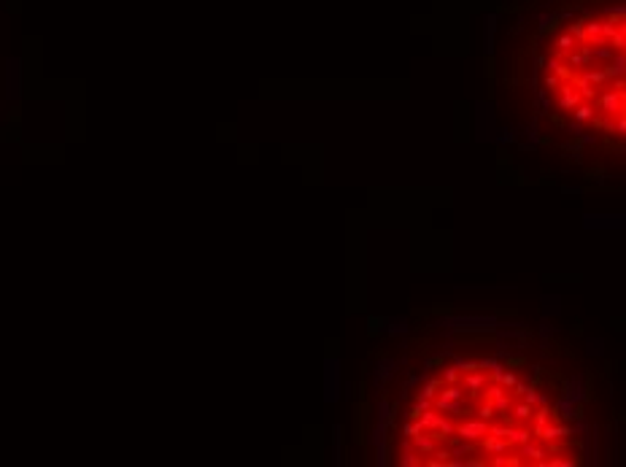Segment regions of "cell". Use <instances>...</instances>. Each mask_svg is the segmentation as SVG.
I'll list each match as a JSON object with an SVG mask.
<instances>
[{
    "instance_id": "1",
    "label": "cell",
    "mask_w": 626,
    "mask_h": 467,
    "mask_svg": "<svg viewBox=\"0 0 626 467\" xmlns=\"http://www.w3.org/2000/svg\"><path fill=\"white\" fill-rule=\"evenodd\" d=\"M324 400L338 402L340 400V362L327 359L324 365Z\"/></svg>"
},
{
    "instance_id": "2",
    "label": "cell",
    "mask_w": 626,
    "mask_h": 467,
    "mask_svg": "<svg viewBox=\"0 0 626 467\" xmlns=\"http://www.w3.org/2000/svg\"><path fill=\"white\" fill-rule=\"evenodd\" d=\"M483 435H489V422H483V419H470V422L456 424V438H461V440L478 443Z\"/></svg>"
},
{
    "instance_id": "3",
    "label": "cell",
    "mask_w": 626,
    "mask_h": 467,
    "mask_svg": "<svg viewBox=\"0 0 626 467\" xmlns=\"http://www.w3.org/2000/svg\"><path fill=\"white\" fill-rule=\"evenodd\" d=\"M535 438H540L543 443H551V440H559V438H569V435H575L572 424H543V427H535L532 430Z\"/></svg>"
},
{
    "instance_id": "4",
    "label": "cell",
    "mask_w": 626,
    "mask_h": 467,
    "mask_svg": "<svg viewBox=\"0 0 626 467\" xmlns=\"http://www.w3.org/2000/svg\"><path fill=\"white\" fill-rule=\"evenodd\" d=\"M440 324H481L486 332L497 327V316H443Z\"/></svg>"
},
{
    "instance_id": "5",
    "label": "cell",
    "mask_w": 626,
    "mask_h": 467,
    "mask_svg": "<svg viewBox=\"0 0 626 467\" xmlns=\"http://www.w3.org/2000/svg\"><path fill=\"white\" fill-rule=\"evenodd\" d=\"M435 408L440 410V413H445V416H464L467 410H464V405H461V400H445V397H435Z\"/></svg>"
},
{
    "instance_id": "6",
    "label": "cell",
    "mask_w": 626,
    "mask_h": 467,
    "mask_svg": "<svg viewBox=\"0 0 626 467\" xmlns=\"http://www.w3.org/2000/svg\"><path fill=\"white\" fill-rule=\"evenodd\" d=\"M413 448H416L421 456H432L435 448H437L435 435H432V432H421V435H416V438H413Z\"/></svg>"
},
{
    "instance_id": "7",
    "label": "cell",
    "mask_w": 626,
    "mask_h": 467,
    "mask_svg": "<svg viewBox=\"0 0 626 467\" xmlns=\"http://www.w3.org/2000/svg\"><path fill=\"white\" fill-rule=\"evenodd\" d=\"M518 454H521V459H529V462L543 464V462H545V456H548V451H545L543 446H535V443L529 440V443H521Z\"/></svg>"
},
{
    "instance_id": "8",
    "label": "cell",
    "mask_w": 626,
    "mask_h": 467,
    "mask_svg": "<svg viewBox=\"0 0 626 467\" xmlns=\"http://www.w3.org/2000/svg\"><path fill=\"white\" fill-rule=\"evenodd\" d=\"M581 103H583V97H581V92H578V89H572V92H556V106L561 108V111H575Z\"/></svg>"
},
{
    "instance_id": "9",
    "label": "cell",
    "mask_w": 626,
    "mask_h": 467,
    "mask_svg": "<svg viewBox=\"0 0 626 467\" xmlns=\"http://www.w3.org/2000/svg\"><path fill=\"white\" fill-rule=\"evenodd\" d=\"M394 370H397V362L394 359H381L378 368H375V373H373V384L381 386L383 381H389L391 376H394Z\"/></svg>"
},
{
    "instance_id": "10",
    "label": "cell",
    "mask_w": 626,
    "mask_h": 467,
    "mask_svg": "<svg viewBox=\"0 0 626 467\" xmlns=\"http://www.w3.org/2000/svg\"><path fill=\"white\" fill-rule=\"evenodd\" d=\"M481 443H483V451H489V454H505V451L510 448V443L505 438H497V435H491V432L483 435Z\"/></svg>"
},
{
    "instance_id": "11",
    "label": "cell",
    "mask_w": 626,
    "mask_h": 467,
    "mask_svg": "<svg viewBox=\"0 0 626 467\" xmlns=\"http://www.w3.org/2000/svg\"><path fill=\"white\" fill-rule=\"evenodd\" d=\"M443 416L445 413H440L437 408H429V410H424V413L416 419V422L421 424V430H424V432H432V430H437V424L443 422Z\"/></svg>"
},
{
    "instance_id": "12",
    "label": "cell",
    "mask_w": 626,
    "mask_h": 467,
    "mask_svg": "<svg viewBox=\"0 0 626 467\" xmlns=\"http://www.w3.org/2000/svg\"><path fill=\"white\" fill-rule=\"evenodd\" d=\"M599 97V106H602V111H607V114H621V95L613 89V92H605V95H597Z\"/></svg>"
},
{
    "instance_id": "13",
    "label": "cell",
    "mask_w": 626,
    "mask_h": 467,
    "mask_svg": "<svg viewBox=\"0 0 626 467\" xmlns=\"http://www.w3.org/2000/svg\"><path fill=\"white\" fill-rule=\"evenodd\" d=\"M464 386H467V394L478 397V392H481L483 386H486V376H481L478 370L467 373V378H464Z\"/></svg>"
},
{
    "instance_id": "14",
    "label": "cell",
    "mask_w": 626,
    "mask_h": 467,
    "mask_svg": "<svg viewBox=\"0 0 626 467\" xmlns=\"http://www.w3.org/2000/svg\"><path fill=\"white\" fill-rule=\"evenodd\" d=\"M535 435H532L529 430H518V427H507V435H505V440L510 443V446H521V443H529Z\"/></svg>"
},
{
    "instance_id": "15",
    "label": "cell",
    "mask_w": 626,
    "mask_h": 467,
    "mask_svg": "<svg viewBox=\"0 0 626 467\" xmlns=\"http://www.w3.org/2000/svg\"><path fill=\"white\" fill-rule=\"evenodd\" d=\"M521 400L524 402H529L532 408H540V405H548V397L543 394V392H537L535 386H527L524 389V394H521Z\"/></svg>"
},
{
    "instance_id": "16",
    "label": "cell",
    "mask_w": 626,
    "mask_h": 467,
    "mask_svg": "<svg viewBox=\"0 0 626 467\" xmlns=\"http://www.w3.org/2000/svg\"><path fill=\"white\" fill-rule=\"evenodd\" d=\"M510 413H513V419L515 422H529L532 419V413H535V408L529 405V402H515V405H510Z\"/></svg>"
},
{
    "instance_id": "17",
    "label": "cell",
    "mask_w": 626,
    "mask_h": 467,
    "mask_svg": "<svg viewBox=\"0 0 626 467\" xmlns=\"http://www.w3.org/2000/svg\"><path fill=\"white\" fill-rule=\"evenodd\" d=\"M378 424H383V427L394 424V408L389 405V400H381L378 402Z\"/></svg>"
},
{
    "instance_id": "18",
    "label": "cell",
    "mask_w": 626,
    "mask_h": 467,
    "mask_svg": "<svg viewBox=\"0 0 626 467\" xmlns=\"http://www.w3.org/2000/svg\"><path fill=\"white\" fill-rule=\"evenodd\" d=\"M402 467H419V464H424V459H421V454L419 451H400V459H397Z\"/></svg>"
},
{
    "instance_id": "19",
    "label": "cell",
    "mask_w": 626,
    "mask_h": 467,
    "mask_svg": "<svg viewBox=\"0 0 626 467\" xmlns=\"http://www.w3.org/2000/svg\"><path fill=\"white\" fill-rule=\"evenodd\" d=\"M572 116H575V122H581V124H583V122H594L597 111H594V106H591V103H581V106L575 108V114H572Z\"/></svg>"
},
{
    "instance_id": "20",
    "label": "cell",
    "mask_w": 626,
    "mask_h": 467,
    "mask_svg": "<svg viewBox=\"0 0 626 467\" xmlns=\"http://www.w3.org/2000/svg\"><path fill=\"white\" fill-rule=\"evenodd\" d=\"M437 397H445V400H464V392H461L459 384H445L440 392H437Z\"/></svg>"
},
{
    "instance_id": "21",
    "label": "cell",
    "mask_w": 626,
    "mask_h": 467,
    "mask_svg": "<svg viewBox=\"0 0 626 467\" xmlns=\"http://www.w3.org/2000/svg\"><path fill=\"white\" fill-rule=\"evenodd\" d=\"M429 408H435V400H429V397H416V405L410 408V419H419L424 410H429Z\"/></svg>"
},
{
    "instance_id": "22",
    "label": "cell",
    "mask_w": 626,
    "mask_h": 467,
    "mask_svg": "<svg viewBox=\"0 0 626 467\" xmlns=\"http://www.w3.org/2000/svg\"><path fill=\"white\" fill-rule=\"evenodd\" d=\"M437 392H440V381H437V378H427L424 386H421V392H419V397H429V400H435Z\"/></svg>"
},
{
    "instance_id": "23",
    "label": "cell",
    "mask_w": 626,
    "mask_h": 467,
    "mask_svg": "<svg viewBox=\"0 0 626 467\" xmlns=\"http://www.w3.org/2000/svg\"><path fill=\"white\" fill-rule=\"evenodd\" d=\"M532 419H535V427H543V424H548V422L553 419V410L548 408V405H540V408H535Z\"/></svg>"
},
{
    "instance_id": "24",
    "label": "cell",
    "mask_w": 626,
    "mask_h": 467,
    "mask_svg": "<svg viewBox=\"0 0 626 467\" xmlns=\"http://www.w3.org/2000/svg\"><path fill=\"white\" fill-rule=\"evenodd\" d=\"M386 432H389V427H383V424H375V430H373V435H370V443H373V448H378V446H383V443H386Z\"/></svg>"
},
{
    "instance_id": "25",
    "label": "cell",
    "mask_w": 626,
    "mask_h": 467,
    "mask_svg": "<svg viewBox=\"0 0 626 467\" xmlns=\"http://www.w3.org/2000/svg\"><path fill=\"white\" fill-rule=\"evenodd\" d=\"M491 405H494V410H497V413H507L513 402H510V397H505V392H502V394H497L494 400H491Z\"/></svg>"
},
{
    "instance_id": "26",
    "label": "cell",
    "mask_w": 626,
    "mask_h": 467,
    "mask_svg": "<svg viewBox=\"0 0 626 467\" xmlns=\"http://www.w3.org/2000/svg\"><path fill=\"white\" fill-rule=\"evenodd\" d=\"M459 378H461V370L456 368V365L443 368V381H445V384H459Z\"/></svg>"
},
{
    "instance_id": "27",
    "label": "cell",
    "mask_w": 626,
    "mask_h": 467,
    "mask_svg": "<svg viewBox=\"0 0 626 467\" xmlns=\"http://www.w3.org/2000/svg\"><path fill=\"white\" fill-rule=\"evenodd\" d=\"M453 365L461 370V373H473V370H478V362H473V359H467V356H453Z\"/></svg>"
},
{
    "instance_id": "28",
    "label": "cell",
    "mask_w": 626,
    "mask_h": 467,
    "mask_svg": "<svg viewBox=\"0 0 626 467\" xmlns=\"http://www.w3.org/2000/svg\"><path fill=\"white\" fill-rule=\"evenodd\" d=\"M515 384H518V373H513V370H502V376H499V386L513 389Z\"/></svg>"
},
{
    "instance_id": "29",
    "label": "cell",
    "mask_w": 626,
    "mask_h": 467,
    "mask_svg": "<svg viewBox=\"0 0 626 467\" xmlns=\"http://www.w3.org/2000/svg\"><path fill=\"white\" fill-rule=\"evenodd\" d=\"M424 430H421V424L416 422V419H410L408 424L402 427V438H416V435H421Z\"/></svg>"
},
{
    "instance_id": "30",
    "label": "cell",
    "mask_w": 626,
    "mask_h": 467,
    "mask_svg": "<svg viewBox=\"0 0 626 467\" xmlns=\"http://www.w3.org/2000/svg\"><path fill=\"white\" fill-rule=\"evenodd\" d=\"M386 324H389L386 330L391 332V335H405V332H408V324H405V322H400V319H394V322H391V319H389Z\"/></svg>"
},
{
    "instance_id": "31",
    "label": "cell",
    "mask_w": 626,
    "mask_h": 467,
    "mask_svg": "<svg viewBox=\"0 0 626 467\" xmlns=\"http://www.w3.org/2000/svg\"><path fill=\"white\" fill-rule=\"evenodd\" d=\"M332 462H340V427H335V443H332Z\"/></svg>"
},
{
    "instance_id": "32",
    "label": "cell",
    "mask_w": 626,
    "mask_h": 467,
    "mask_svg": "<svg viewBox=\"0 0 626 467\" xmlns=\"http://www.w3.org/2000/svg\"><path fill=\"white\" fill-rule=\"evenodd\" d=\"M375 451H378V456H375V464H378V467L389 464V448H386V443H383V446H378Z\"/></svg>"
},
{
    "instance_id": "33",
    "label": "cell",
    "mask_w": 626,
    "mask_h": 467,
    "mask_svg": "<svg viewBox=\"0 0 626 467\" xmlns=\"http://www.w3.org/2000/svg\"><path fill=\"white\" fill-rule=\"evenodd\" d=\"M494 405H491V402H486V405H483L481 410H478V419H483V422H491V419H494Z\"/></svg>"
},
{
    "instance_id": "34",
    "label": "cell",
    "mask_w": 626,
    "mask_h": 467,
    "mask_svg": "<svg viewBox=\"0 0 626 467\" xmlns=\"http://www.w3.org/2000/svg\"><path fill=\"white\" fill-rule=\"evenodd\" d=\"M497 368H502V362H499V359H491V356H489V359H481V362H478V370H497Z\"/></svg>"
},
{
    "instance_id": "35",
    "label": "cell",
    "mask_w": 626,
    "mask_h": 467,
    "mask_svg": "<svg viewBox=\"0 0 626 467\" xmlns=\"http://www.w3.org/2000/svg\"><path fill=\"white\" fill-rule=\"evenodd\" d=\"M556 87H559V79L556 76H545V92H556Z\"/></svg>"
},
{
    "instance_id": "36",
    "label": "cell",
    "mask_w": 626,
    "mask_h": 467,
    "mask_svg": "<svg viewBox=\"0 0 626 467\" xmlns=\"http://www.w3.org/2000/svg\"><path fill=\"white\" fill-rule=\"evenodd\" d=\"M494 467H502V464H507V456L505 454H491V459H489Z\"/></svg>"
},
{
    "instance_id": "37",
    "label": "cell",
    "mask_w": 626,
    "mask_h": 467,
    "mask_svg": "<svg viewBox=\"0 0 626 467\" xmlns=\"http://www.w3.org/2000/svg\"><path fill=\"white\" fill-rule=\"evenodd\" d=\"M421 381H424V378H421V376H410L408 381H405V389H410V386H416V384H421Z\"/></svg>"
},
{
    "instance_id": "38",
    "label": "cell",
    "mask_w": 626,
    "mask_h": 467,
    "mask_svg": "<svg viewBox=\"0 0 626 467\" xmlns=\"http://www.w3.org/2000/svg\"><path fill=\"white\" fill-rule=\"evenodd\" d=\"M464 464L467 467H483L486 462H483V459H464Z\"/></svg>"
},
{
    "instance_id": "39",
    "label": "cell",
    "mask_w": 626,
    "mask_h": 467,
    "mask_svg": "<svg viewBox=\"0 0 626 467\" xmlns=\"http://www.w3.org/2000/svg\"><path fill=\"white\" fill-rule=\"evenodd\" d=\"M507 464H510V467H518V464H521V454H515V456H507Z\"/></svg>"
},
{
    "instance_id": "40",
    "label": "cell",
    "mask_w": 626,
    "mask_h": 467,
    "mask_svg": "<svg viewBox=\"0 0 626 467\" xmlns=\"http://www.w3.org/2000/svg\"><path fill=\"white\" fill-rule=\"evenodd\" d=\"M615 132H621V135H626V116H623V119L615 124Z\"/></svg>"
}]
</instances>
